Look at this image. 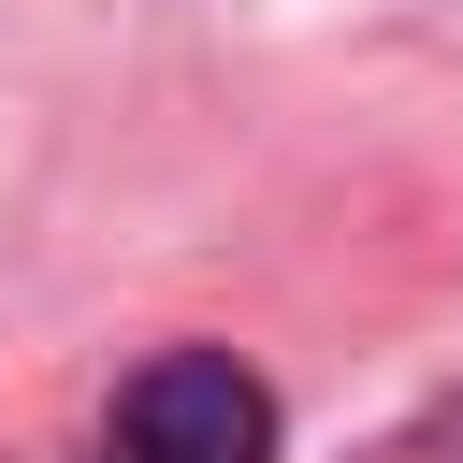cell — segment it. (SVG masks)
Masks as SVG:
<instances>
[{"label": "cell", "mask_w": 463, "mask_h": 463, "mask_svg": "<svg viewBox=\"0 0 463 463\" xmlns=\"http://www.w3.org/2000/svg\"><path fill=\"white\" fill-rule=\"evenodd\" d=\"M87 449L101 463H275V391L232 347H159V362L116 376Z\"/></svg>", "instance_id": "6da1fadb"}, {"label": "cell", "mask_w": 463, "mask_h": 463, "mask_svg": "<svg viewBox=\"0 0 463 463\" xmlns=\"http://www.w3.org/2000/svg\"><path fill=\"white\" fill-rule=\"evenodd\" d=\"M362 463H463V391H449V405H420L405 434H376Z\"/></svg>", "instance_id": "7a4b0ae2"}, {"label": "cell", "mask_w": 463, "mask_h": 463, "mask_svg": "<svg viewBox=\"0 0 463 463\" xmlns=\"http://www.w3.org/2000/svg\"><path fill=\"white\" fill-rule=\"evenodd\" d=\"M72 463H101V449H72Z\"/></svg>", "instance_id": "3957f363"}]
</instances>
